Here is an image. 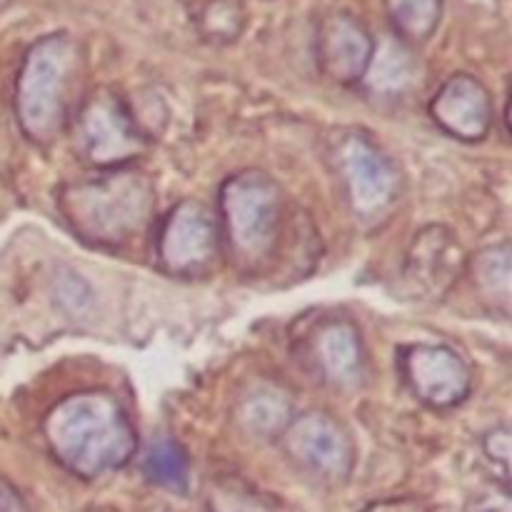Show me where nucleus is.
Returning <instances> with one entry per match:
<instances>
[{
  "instance_id": "f03ea898",
  "label": "nucleus",
  "mask_w": 512,
  "mask_h": 512,
  "mask_svg": "<svg viewBox=\"0 0 512 512\" xmlns=\"http://www.w3.org/2000/svg\"><path fill=\"white\" fill-rule=\"evenodd\" d=\"M58 210L83 243L120 248L138 238L155 213L153 180L130 165L65 185Z\"/></svg>"
},
{
  "instance_id": "6e6552de",
  "label": "nucleus",
  "mask_w": 512,
  "mask_h": 512,
  "mask_svg": "<svg viewBox=\"0 0 512 512\" xmlns=\"http://www.w3.org/2000/svg\"><path fill=\"white\" fill-rule=\"evenodd\" d=\"M220 223L205 205L183 200L160 225L158 258L168 273L200 275L220 253Z\"/></svg>"
},
{
  "instance_id": "4be33fe9",
  "label": "nucleus",
  "mask_w": 512,
  "mask_h": 512,
  "mask_svg": "<svg viewBox=\"0 0 512 512\" xmlns=\"http://www.w3.org/2000/svg\"><path fill=\"white\" fill-rule=\"evenodd\" d=\"M0 512H30L18 490L3 478H0Z\"/></svg>"
},
{
  "instance_id": "f257e3e1",
  "label": "nucleus",
  "mask_w": 512,
  "mask_h": 512,
  "mask_svg": "<svg viewBox=\"0 0 512 512\" xmlns=\"http://www.w3.org/2000/svg\"><path fill=\"white\" fill-rule=\"evenodd\" d=\"M43 430L55 460L83 480L125 468L138 445L123 405L103 390L60 400L45 418Z\"/></svg>"
},
{
  "instance_id": "6ab92c4d",
  "label": "nucleus",
  "mask_w": 512,
  "mask_h": 512,
  "mask_svg": "<svg viewBox=\"0 0 512 512\" xmlns=\"http://www.w3.org/2000/svg\"><path fill=\"white\" fill-rule=\"evenodd\" d=\"M390 18L400 35L423 40L435 30L440 18L438 0H390Z\"/></svg>"
},
{
  "instance_id": "412c9836",
  "label": "nucleus",
  "mask_w": 512,
  "mask_h": 512,
  "mask_svg": "<svg viewBox=\"0 0 512 512\" xmlns=\"http://www.w3.org/2000/svg\"><path fill=\"white\" fill-rule=\"evenodd\" d=\"M360 512H430V508L415 498H393L368 505V508Z\"/></svg>"
},
{
  "instance_id": "1a4fd4ad",
  "label": "nucleus",
  "mask_w": 512,
  "mask_h": 512,
  "mask_svg": "<svg viewBox=\"0 0 512 512\" xmlns=\"http://www.w3.org/2000/svg\"><path fill=\"white\" fill-rule=\"evenodd\" d=\"M405 383L430 408H455L473 388L468 363L448 345H410L400 355Z\"/></svg>"
},
{
  "instance_id": "9b49d317",
  "label": "nucleus",
  "mask_w": 512,
  "mask_h": 512,
  "mask_svg": "<svg viewBox=\"0 0 512 512\" xmlns=\"http://www.w3.org/2000/svg\"><path fill=\"white\" fill-rule=\"evenodd\" d=\"M435 123L453 138L475 143L490 133L493 125V98L488 88L473 75H453L435 93L430 103Z\"/></svg>"
},
{
  "instance_id": "423d86ee",
  "label": "nucleus",
  "mask_w": 512,
  "mask_h": 512,
  "mask_svg": "<svg viewBox=\"0 0 512 512\" xmlns=\"http://www.w3.org/2000/svg\"><path fill=\"white\" fill-rule=\"evenodd\" d=\"M283 450L300 470L323 483H343L353 473L355 445L345 425L333 415L310 410L290 420L280 435Z\"/></svg>"
},
{
  "instance_id": "2eb2a0df",
  "label": "nucleus",
  "mask_w": 512,
  "mask_h": 512,
  "mask_svg": "<svg viewBox=\"0 0 512 512\" xmlns=\"http://www.w3.org/2000/svg\"><path fill=\"white\" fill-rule=\"evenodd\" d=\"M413 73V55L398 40H388L378 50L373 48V55H370V63L360 83L375 98H395V95L405 93L410 88Z\"/></svg>"
},
{
  "instance_id": "7ed1b4c3",
  "label": "nucleus",
  "mask_w": 512,
  "mask_h": 512,
  "mask_svg": "<svg viewBox=\"0 0 512 512\" xmlns=\"http://www.w3.org/2000/svg\"><path fill=\"white\" fill-rule=\"evenodd\" d=\"M80 78V50L70 35H48L28 50L15 85V113L25 138L58 140L68 125Z\"/></svg>"
},
{
  "instance_id": "a211bd4d",
  "label": "nucleus",
  "mask_w": 512,
  "mask_h": 512,
  "mask_svg": "<svg viewBox=\"0 0 512 512\" xmlns=\"http://www.w3.org/2000/svg\"><path fill=\"white\" fill-rule=\"evenodd\" d=\"M510 265V248L505 243L485 248L473 260V278L478 290L503 310H508L510 305Z\"/></svg>"
},
{
  "instance_id": "f3484780",
  "label": "nucleus",
  "mask_w": 512,
  "mask_h": 512,
  "mask_svg": "<svg viewBox=\"0 0 512 512\" xmlns=\"http://www.w3.org/2000/svg\"><path fill=\"white\" fill-rule=\"evenodd\" d=\"M143 473L150 483L173 493H185L190 480V460L183 445L173 438H158L150 443L143 458Z\"/></svg>"
},
{
  "instance_id": "dca6fc26",
  "label": "nucleus",
  "mask_w": 512,
  "mask_h": 512,
  "mask_svg": "<svg viewBox=\"0 0 512 512\" xmlns=\"http://www.w3.org/2000/svg\"><path fill=\"white\" fill-rule=\"evenodd\" d=\"M210 512H298L275 495L263 493L238 478H223L208 488Z\"/></svg>"
},
{
  "instance_id": "39448f33",
  "label": "nucleus",
  "mask_w": 512,
  "mask_h": 512,
  "mask_svg": "<svg viewBox=\"0 0 512 512\" xmlns=\"http://www.w3.org/2000/svg\"><path fill=\"white\" fill-rule=\"evenodd\" d=\"M75 148L95 168H125L145 153V138L125 100L100 88L80 105L73 123Z\"/></svg>"
},
{
  "instance_id": "aec40b11",
  "label": "nucleus",
  "mask_w": 512,
  "mask_h": 512,
  "mask_svg": "<svg viewBox=\"0 0 512 512\" xmlns=\"http://www.w3.org/2000/svg\"><path fill=\"white\" fill-rule=\"evenodd\" d=\"M483 448L488 460H493L495 465L503 468V475L508 478V468H510V430L508 428H498L493 433L485 435Z\"/></svg>"
},
{
  "instance_id": "0eeeda50",
  "label": "nucleus",
  "mask_w": 512,
  "mask_h": 512,
  "mask_svg": "<svg viewBox=\"0 0 512 512\" xmlns=\"http://www.w3.org/2000/svg\"><path fill=\"white\" fill-rule=\"evenodd\" d=\"M335 158L353 213L363 220H378L388 213L400 190L393 160L363 133L345 135Z\"/></svg>"
},
{
  "instance_id": "9d476101",
  "label": "nucleus",
  "mask_w": 512,
  "mask_h": 512,
  "mask_svg": "<svg viewBox=\"0 0 512 512\" xmlns=\"http://www.w3.org/2000/svg\"><path fill=\"white\" fill-rule=\"evenodd\" d=\"M308 350L313 370L330 388L355 390L363 385L368 360H365L363 338L353 323L328 320L318 325L310 335Z\"/></svg>"
},
{
  "instance_id": "ddd939ff",
  "label": "nucleus",
  "mask_w": 512,
  "mask_h": 512,
  "mask_svg": "<svg viewBox=\"0 0 512 512\" xmlns=\"http://www.w3.org/2000/svg\"><path fill=\"white\" fill-rule=\"evenodd\" d=\"M460 263V248L453 235L445 228L430 225L415 238L410 248V278H418L425 288H445L450 278H455V270Z\"/></svg>"
},
{
  "instance_id": "4468645a",
  "label": "nucleus",
  "mask_w": 512,
  "mask_h": 512,
  "mask_svg": "<svg viewBox=\"0 0 512 512\" xmlns=\"http://www.w3.org/2000/svg\"><path fill=\"white\" fill-rule=\"evenodd\" d=\"M293 418V400L275 385H255L238 403L240 428L253 438L278 440Z\"/></svg>"
},
{
  "instance_id": "f8f14e48",
  "label": "nucleus",
  "mask_w": 512,
  "mask_h": 512,
  "mask_svg": "<svg viewBox=\"0 0 512 512\" xmlns=\"http://www.w3.org/2000/svg\"><path fill=\"white\" fill-rule=\"evenodd\" d=\"M370 55H373V40L358 20L348 18V15H335L320 30V68L335 83H360L370 63Z\"/></svg>"
},
{
  "instance_id": "5701e85b",
  "label": "nucleus",
  "mask_w": 512,
  "mask_h": 512,
  "mask_svg": "<svg viewBox=\"0 0 512 512\" xmlns=\"http://www.w3.org/2000/svg\"><path fill=\"white\" fill-rule=\"evenodd\" d=\"M85 512H115V510L108 508V505H98V508H90V510H85Z\"/></svg>"
},
{
  "instance_id": "20e7f679",
  "label": "nucleus",
  "mask_w": 512,
  "mask_h": 512,
  "mask_svg": "<svg viewBox=\"0 0 512 512\" xmlns=\"http://www.w3.org/2000/svg\"><path fill=\"white\" fill-rule=\"evenodd\" d=\"M220 215L238 268H263L278 250L285 203L278 183L263 170H243L220 188Z\"/></svg>"
}]
</instances>
